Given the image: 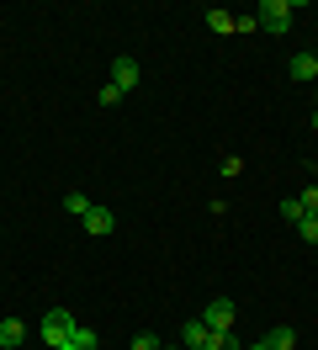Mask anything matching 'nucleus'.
Wrapping results in <instances>:
<instances>
[{
  "mask_svg": "<svg viewBox=\"0 0 318 350\" xmlns=\"http://www.w3.org/2000/svg\"><path fill=\"white\" fill-rule=\"evenodd\" d=\"M75 329H80V324H75V313H69V308H48V313H42V324H38V340L53 350V345H64Z\"/></svg>",
  "mask_w": 318,
  "mask_h": 350,
  "instance_id": "nucleus-1",
  "label": "nucleus"
},
{
  "mask_svg": "<svg viewBox=\"0 0 318 350\" xmlns=\"http://www.w3.org/2000/svg\"><path fill=\"white\" fill-rule=\"evenodd\" d=\"M292 0H260V5H254V22H260V32H276V38H281V32H292Z\"/></svg>",
  "mask_w": 318,
  "mask_h": 350,
  "instance_id": "nucleus-2",
  "label": "nucleus"
},
{
  "mask_svg": "<svg viewBox=\"0 0 318 350\" xmlns=\"http://www.w3.org/2000/svg\"><path fill=\"white\" fill-rule=\"evenodd\" d=\"M233 319H239V308H233L228 297H212V303L202 308V324H207L212 334H228V329H233Z\"/></svg>",
  "mask_w": 318,
  "mask_h": 350,
  "instance_id": "nucleus-3",
  "label": "nucleus"
},
{
  "mask_svg": "<svg viewBox=\"0 0 318 350\" xmlns=\"http://www.w3.org/2000/svg\"><path fill=\"white\" fill-rule=\"evenodd\" d=\"M138 80H144V69H138V59H133V53H117V59H111V85H117V90L127 96V90L138 85Z\"/></svg>",
  "mask_w": 318,
  "mask_h": 350,
  "instance_id": "nucleus-4",
  "label": "nucleus"
},
{
  "mask_svg": "<svg viewBox=\"0 0 318 350\" xmlns=\"http://www.w3.org/2000/svg\"><path fill=\"white\" fill-rule=\"evenodd\" d=\"M181 350H212V329L202 324V319H186V329H181Z\"/></svg>",
  "mask_w": 318,
  "mask_h": 350,
  "instance_id": "nucleus-5",
  "label": "nucleus"
},
{
  "mask_svg": "<svg viewBox=\"0 0 318 350\" xmlns=\"http://www.w3.org/2000/svg\"><path fill=\"white\" fill-rule=\"evenodd\" d=\"M85 234H96V239H106V234H111V228H117V218H111V207H90V213H85Z\"/></svg>",
  "mask_w": 318,
  "mask_h": 350,
  "instance_id": "nucleus-6",
  "label": "nucleus"
},
{
  "mask_svg": "<svg viewBox=\"0 0 318 350\" xmlns=\"http://www.w3.org/2000/svg\"><path fill=\"white\" fill-rule=\"evenodd\" d=\"M27 345V324L21 319H0V350H21Z\"/></svg>",
  "mask_w": 318,
  "mask_h": 350,
  "instance_id": "nucleus-7",
  "label": "nucleus"
},
{
  "mask_svg": "<svg viewBox=\"0 0 318 350\" xmlns=\"http://www.w3.org/2000/svg\"><path fill=\"white\" fill-rule=\"evenodd\" d=\"M287 75H292V80H313V75H318V53H292Z\"/></svg>",
  "mask_w": 318,
  "mask_h": 350,
  "instance_id": "nucleus-8",
  "label": "nucleus"
},
{
  "mask_svg": "<svg viewBox=\"0 0 318 350\" xmlns=\"http://www.w3.org/2000/svg\"><path fill=\"white\" fill-rule=\"evenodd\" d=\"M265 345H271V350H297V329H287V324H276L271 334H265Z\"/></svg>",
  "mask_w": 318,
  "mask_h": 350,
  "instance_id": "nucleus-9",
  "label": "nucleus"
},
{
  "mask_svg": "<svg viewBox=\"0 0 318 350\" xmlns=\"http://www.w3.org/2000/svg\"><path fill=\"white\" fill-rule=\"evenodd\" d=\"M90 207H96V202L85 197V191H69V197H64V213H69V218H85Z\"/></svg>",
  "mask_w": 318,
  "mask_h": 350,
  "instance_id": "nucleus-10",
  "label": "nucleus"
},
{
  "mask_svg": "<svg viewBox=\"0 0 318 350\" xmlns=\"http://www.w3.org/2000/svg\"><path fill=\"white\" fill-rule=\"evenodd\" d=\"M281 218H287V223H302V218H308L302 197H287V202H281Z\"/></svg>",
  "mask_w": 318,
  "mask_h": 350,
  "instance_id": "nucleus-11",
  "label": "nucleus"
},
{
  "mask_svg": "<svg viewBox=\"0 0 318 350\" xmlns=\"http://www.w3.org/2000/svg\"><path fill=\"white\" fill-rule=\"evenodd\" d=\"M212 350H244V340L228 329V334H212Z\"/></svg>",
  "mask_w": 318,
  "mask_h": 350,
  "instance_id": "nucleus-12",
  "label": "nucleus"
},
{
  "mask_svg": "<svg viewBox=\"0 0 318 350\" xmlns=\"http://www.w3.org/2000/svg\"><path fill=\"white\" fill-rule=\"evenodd\" d=\"M207 27L212 32H233V16L228 11H207Z\"/></svg>",
  "mask_w": 318,
  "mask_h": 350,
  "instance_id": "nucleus-13",
  "label": "nucleus"
},
{
  "mask_svg": "<svg viewBox=\"0 0 318 350\" xmlns=\"http://www.w3.org/2000/svg\"><path fill=\"white\" fill-rule=\"evenodd\" d=\"M297 234H302V239H308V244H318V213H308V218L297 223Z\"/></svg>",
  "mask_w": 318,
  "mask_h": 350,
  "instance_id": "nucleus-14",
  "label": "nucleus"
},
{
  "mask_svg": "<svg viewBox=\"0 0 318 350\" xmlns=\"http://www.w3.org/2000/svg\"><path fill=\"white\" fill-rule=\"evenodd\" d=\"M96 101H101V107H117V101H122V90H117V85H111V80H106V85L96 90Z\"/></svg>",
  "mask_w": 318,
  "mask_h": 350,
  "instance_id": "nucleus-15",
  "label": "nucleus"
},
{
  "mask_svg": "<svg viewBox=\"0 0 318 350\" xmlns=\"http://www.w3.org/2000/svg\"><path fill=\"white\" fill-rule=\"evenodd\" d=\"M69 340H75V345H80V350H96V329H75V334H69Z\"/></svg>",
  "mask_w": 318,
  "mask_h": 350,
  "instance_id": "nucleus-16",
  "label": "nucleus"
},
{
  "mask_svg": "<svg viewBox=\"0 0 318 350\" xmlns=\"http://www.w3.org/2000/svg\"><path fill=\"white\" fill-rule=\"evenodd\" d=\"M233 32H260V22H254L250 11H244V16H233Z\"/></svg>",
  "mask_w": 318,
  "mask_h": 350,
  "instance_id": "nucleus-17",
  "label": "nucleus"
},
{
  "mask_svg": "<svg viewBox=\"0 0 318 350\" xmlns=\"http://www.w3.org/2000/svg\"><path fill=\"white\" fill-rule=\"evenodd\" d=\"M127 350H159V340H154V334H133V345Z\"/></svg>",
  "mask_w": 318,
  "mask_h": 350,
  "instance_id": "nucleus-18",
  "label": "nucleus"
},
{
  "mask_svg": "<svg viewBox=\"0 0 318 350\" xmlns=\"http://www.w3.org/2000/svg\"><path fill=\"white\" fill-rule=\"evenodd\" d=\"M302 207H308V213H318V186H308V191H302Z\"/></svg>",
  "mask_w": 318,
  "mask_h": 350,
  "instance_id": "nucleus-19",
  "label": "nucleus"
},
{
  "mask_svg": "<svg viewBox=\"0 0 318 350\" xmlns=\"http://www.w3.org/2000/svg\"><path fill=\"white\" fill-rule=\"evenodd\" d=\"M244 350H271V345H265V340H254V345H244Z\"/></svg>",
  "mask_w": 318,
  "mask_h": 350,
  "instance_id": "nucleus-20",
  "label": "nucleus"
},
{
  "mask_svg": "<svg viewBox=\"0 0 318 350\" xmlns=\"http://www.w3.org/2000/svg\"><path fill=\"white\" fill-rule=\"evenodd\" d=\"M53 350H80V345H75V340H64V345H53Z\"/></svg>",
  "mask_w": 318,
  "mask_h": 350,
  "instance_id": "nucleus-21",
  "label": "nucleus"
},
{
  "mask_svg": "<svg viewBox=\"0 0 318 350\" xmlns=\"http://www.w3.org/2000/svg\"><path fill=\"white\" fill-rule=\"evenodd\" d=\"M313 133H318V111H313Z\"/></svg>",
  "mask_w": 318,
  "mask_h": 350,
  "instance_id": "nucleus-22",
  "label": "nucleus"
},
{
  "mask_svg": "<svg viewBox=\"0 0 318 350\" xmlns=\"http://www.w3.org/2000/svg\"><path fill=\"white\" fill-rule=\"evenodd\" d=\"M159 350H165V345H159Z\"/></svg>",
  "mask_w": 318,
  "mask_h": 350,
  "instance_id": "nucleus-23",
  "label": "nucleus"
}]
</instances>
